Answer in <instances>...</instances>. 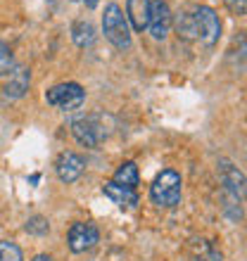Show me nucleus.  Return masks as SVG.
<instances>
[{
	"label": "nucleus",
	"instance_id": "nucleus-18",
	"mask_svg": "<svg viewBox=\"0 0 247 261\" xmlns=\"http://www.w3.org/2000/svg\"><path fill=\"white\" fill-rule=\"evenodd\" d=\"M27 233H31V235H45L50 230V223L43 216H34V219H29L27 221Z\"/></svg>",
	"mask_w": 247,
	"mask_h": 261
},
{
	"label": "nucleus",
	"instance_id": "nucleus-19",
	"mask_svg": "<svg viewBox=\"0 0 247 261\" xmlns=\"http://www.w3.org/2000/svg\"><path fill=\"white\" fill-rule=\"evenodd\" d=\"M197 261H224V256L212 247V245H207V242L200 240V254H197Z\"/></svg>",
	"mask_w": 247,
	"mask_h": 261
},
{
	"label": "nucleus",
	"instance_id": "nucleus-9",
	"mask_svg": "<svg viewBox=\"0 0 247 261\" xmlns=\"http://www.w3.org/2000/svg\"><path fill=\"white\" fill-rule=\"evenodd\" d=\"M219 173H221V183L226 188L228 195L242 199L245 197V176L235 164H231L228 159H221L219 162Z\"/></svg>",
	"mask_w": 247,
	"mask_h": 261
},
{
	"label": "nucleus",
	"instance_id": "nucleus-2",
	"mask_svg": "<svg viewBox=\"0 0 247 261\" xmlns=\"http://www.w3.org/2000/svg\"><path fill=\"white\" fill-rule=\"evenodd\" d=\"M181 186H183L181 173H176L174 169H164L150 186L152 202L157 206H176L181 202Z\"/></svg>",
	"mask_w": 247,
	"mask_h": 261
},
{
	"label": "nucleus",
	"instance_id": "nucleus-11",
	"mask_svg": "<svg viewBox=\"0 0 247 261\" xmlns=\"http://www.w3.org/2000/svg\"><path fill=\"white\" fill-rule=\"evenodd\" d=\"M103 193L107 195L114 204L121 206V209H136L138 206V193L136 190H131V188H126V186H119V183H114V180H107V183H105Z\"/></svg>",
	"mask_w": 247,
	"mask_h": 261
},
{
	"label": "nucleus",
	"instance_id": "nucleus-3",
	"mask_svg": "<svg viewBox=\"0 0 247 261\" xmlns=\"http://www.w3.org/2000/svg\"><path fill=\"white\" fill-rule=\"evenodd\" d=\"M45 100H48V105H53L62 112H74L86 102V90L74 81L57 83L45 93Z\"/></svg>",
	"mask_w": 247,
	"mask_h": 261
},
{
	"label": "nucleus",
	"instance_id": "nucleus-7",
	"mask_svg": "<svg viewBox=\"0 0 247 261\" xmlns=\"http://www.w3.org/2000/svg\"><path fill=\"white\" fill-rule=\"evenodd\" d=\"M174 24V14H171V7L166 5L164 0H152L150 5V21H147V29L155 41H164L169 29Z\"/></svg>",
	"mask_w": 247,
	"mask_h": 261
},
{
	"label": "nucleus",
	"instance_id": "nucleus-5",
	"mask_svg": "<svg viewBox=\"0 0 247 261\" xmlns=\"http://www.w3.org/2000/svg\"><path fill=\"white\" fill-rule=\"evenodd\" d=\"M71 136L83 145V147H97L105 140V126L100 117H81L71 121Z\"/></svg>",
	"mask_w": 247,
	"mask_h": 261
},
{
	"label": "nucleus",
	"instance_id": "nucleus-16",
	"mask_svg": "<svg viewBox=\"0 0 247 261\" xmlns=\"http://www.w3.org/2000/svg\"><path fill=\"white\" fill-rule=\"evenodd\" d=\"M0 261H24L19 245L10 240H0Z\"/></svg>",
	"mask_w": 247,
	"mask_h": 261
},
{
	"label": "nucleus",
	"instance_id": "nucleus-22",
	"mask_svg": "<svg viewBox=\"0 0 247 261\" xmlns=\"http://www.w3.org/2000/svg\"><path fill=\"white\" fill-rule=\"evenodd\" d=\"M34 261H55V259L48 254H38V256H34Z\"/></svg>",
	"mask_w": 247,
	"mask_h": 261
},
{
	"label": "nucleus",
	"instance_id": "nucleus-21",
	"mask_svg": "<svg viewBox=\"0 0 247 261\" xmlns=\"http://www.w3.org/2000/svg\"><path fill=\"white\" fill-rule=\"evenodd\" d=\"M97 3H100V0H83V5L88 7V10H95V7H97Z\"/></svg>",
	"mask_w": 247,
	"mask_h": 261
},
{
	"label": "nucleus",
	"instance_id": "nucleus-13",
	"mask_svg": "<svg viewBox=\"0 0 247 261\" xmlns=\"http://www.w3.org/2000/svg\"><path fill=\"white\" fill-rule=\"evenodd\" d=\"M71 38L79 48H90L93 43H95L97 34H95V27L90 24V21L81 19V21H74V27H71Z\"/></svg>",
	"mask_w": 247,
	"mask_h": 261
},
{
	"label": "nucleus",
	"instance_id": "nucleus-6",
	"mask_svg": "<svg viewBox=\"0 0 247 261\" xmlns=\"http://www.w3.org/2000/svg\"><path fill=\"white\" fill-rule=\"evenodd\" d=\"M100 242V233L93 223H74L67 233V245L74 254H81V252H88Z\"/></svg>",
	"mask_w": 247,
	"mask_h": 261
},
{
	"label": "nucleus",
	"instance_id": "nucleus-10",
	"mask_svg": "<svg viewBox=\"0 0 247 261\" xmlns=\"http://www.w3.org/2000/svg\"><path fill=\"white\" fill-rule=\"evenodd\" d=\"M152 0H126V21H131L133 31H145L150 21Z\"/></svg>",
	"mask_w": 247,
	"mask_h": 261
},
{
	"label": "nucleus",
	"instance_id": "nucleus-20",
	"mask_svg": "<svg viewBox=\"0 0 247 261\" xmlns=\"http://www.w3.org/2000/svg\"><path fill=\"white\" fill-rule=\"evenodd\" d=\"M228 10L233 14H238V17H242V14L247 12V0H226Z\"/></svg>",
	"mask_w": 247,
	"mask_h": 261
},
{
	"label": "nucleus",
	"instance_id": "nucleus-17",
	"mask_svg": "<svg viewBox=\"0 0 247 261\" xmlns=\"http://www.w3.org/2000/svg\"><path fill=\"white\" fill-rule=\"evenodd\" d=\"M14 69V57L12 50L7 48L5 43H0V76H7Z\"/></svg>",
	"mask_w": 247,
	"mask_h": 261
},
{
	"label": "nucleus",
	"instance_id": "nucleus-1",
	"mask_svg": "<svg viewBox=\"0 0 247 261\" xmlns=\"http://www.w3.org/2000/svg\"><path fill=\"white\" fill-rule=\"evenodd\" d=\"M103 31L105 38L119 50H129L131 48V29L126 21V14L117 3H110L105 7V17H103Z\"/></svg>",
	"mask_w": 247,
	"mask_h": 261
},
{
	"label": "nucleus",
	"instance_id": "nucleus-8",
	"mask_svg": "<svg viewBox=\"0 0 247 261\" xmlns=\"http://www.w3.org/2000/svg\"><path fill=\"white\" fill-rule=\"evenodd\" d=\"M83 169H86V159L76 152H62L55 162V171L62 183H74L81 178Z\"/></svg>",
	"mask_w": 247,
	"mask_h": 261
},
{
	"label": "nucleus",
	"instance_id": "nucleus-15",
	"mask_svg": "<svg viewBox=\"0 0 247 261\" xmlns=\"http://www.w3.org/2000/svg\"><path fill=\"white\" fill-rule=\"evenodd\" d=\"M176 31H179V38H183V41H195L197 38V27H195L192 12H181L176 17Z\"/></svg>",
	"mask_w": 247,
	"mask_h": 261
},
{
	"label": "nucleus",
	"instance_id": "nucleus-12",
	"mask_svg": "<svg viewBox=\"0 0 247 261\" xmlns=\"http://www.w3.org/2000/svg\"><path fill=\"white\" fill-rule=\"evenodd\" d=\"M29 83H31V74H29L27 67H14L10 71V79L5 83V95L10 100H19L24 93L29 90Z\"/></svg>",
	"mask_w": 247,
	"mask_h": 261
},
{
	"label": "nucleus",
	"instance_id": "nucleus-4",
	"mask_svg": "<svg viewBox=\"0 0 247 261\" xmlns=\"http://www.w3.org/2000/svg\"><path fill=\"white\" fill-rule=\"evenodd\" d=\"M192 17H195V27H197V38L205 45H216L219 43V36H221V21H219V14L214 12L212 7L207 5H200L197 10H192Z\"/></svg>",
	"mask_w": 247,
	"mask_h": 261
},
{
	"label": "nucleus",
	"instance_id": "nucleus-14",
	"mask_svg": "<svg viewBox=\"0 0 247 261\" xmlns=\"http://www.w3.org/2000/svg\"><path fill=\"white\" fill-rule=\"evenodd\" d=\"M114 183H119V186H126L131 188V190H136L138 183H140V173H138V166L133 164V162H124L121 166L117 169V173H114Z\"/></svg>",
	"mask_w": 247,
	"mask_h": 261
}]
</instances>
